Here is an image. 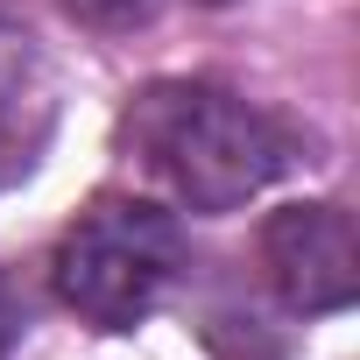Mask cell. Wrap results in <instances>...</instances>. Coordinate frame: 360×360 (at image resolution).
I'll use <instances>...</instances> for the list:
<instances>
[{"instance_id": "1", "label": "cell", "mask_w": 360, "mask_h": 360, "mask_svg": "<svg viewBox=\"0 0 360 360\" xmlns=\"http://www.w3.org/2000/svg\"><path fill=\"white\" fill-rule=\"evenodd\" d=\"M134 155L184 198L191 212H233L290 162V134L226 85L169 78L148 85L127 113Z\"/></svg>"}, {"instance_id": "2", "label": "cell", "mask_w": 360, "mask_h": 360, "mask_svg": "<svg viewBox=\"0 0 360 360\" xmlns=\"http://www.w3.org/2000/svg\"><path fill=\"white\" fill-rule=\"evenodd\" d=\"M50 283L99 332L141 325L162 304V290L176 283V226H169V212H155L148 198H99L57 240Z\"/></svg>"}, {"instance_id": "3", "label": "cell", "mask_w": 360, "mask_h": 360, "mask_svg": "<svg viewBox=\"0 0 360 360\" xmlns=\"http://www.w3.org/2000/svg\"><path fill=\"white\" fill-rule=\"evenodd\" d=\"M262 255L297 311H339L353 297V219L339 205H283L262 233Z\"/></svg>"}, {"instance_id": "4", "label": "cell", "mask_w": 360, "mask_h": 360, "mask_svg": "<svg viewBox=\"0 0 360 360\" xmlns=\"http://www.w3.org/2000/svg\"><path fill=\"white\" fill-rule=\"evenodd\" d=\"M50 127H57V78L22 29L0 22V191L36 169Z\"/></svg>"}, {"instance_id": "5", "label": "cell", "mask_w": 360, "mask_h": 360, "mask_svg": "<svg viewBox=\"0 0 360 360\" xmlns=\"http://www.w3.org/2000/svg\"><path fill=\"white\" fill-rule=\"evenodd\" d=\"M64 8L85 22V29H106V36H134V29H148L169 0H64Z\"/></svg>"}]
</instances>
